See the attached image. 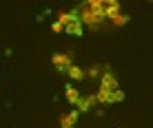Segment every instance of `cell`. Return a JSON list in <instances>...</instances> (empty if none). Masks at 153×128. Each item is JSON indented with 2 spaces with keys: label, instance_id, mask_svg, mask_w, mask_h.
<instances>
[{
  "label": "cell",
  "instance_id": "obj_1",
  "mask_svg": "<svg viewBox=\"0 0 153 128\" xmlns=\"http://www.w3.org/2000/svg\"><path fill=\"white\" fill-rule=\"evenodd\" d=\"M78 13H80L82 24H89V26H93V29H96L100 22H104V20H107V13H104V2H102V0H89V2L80 4Z\"/></svg>",
  "mask_w": 153,
  "mask_h": 128
},
{
  "label": "cell",
  "instance_id": "obj_2",
  "mask_svg": "<svg viewBox=\"0 0 153 128\" xmlns=\"http://www.w3.org/2000/svg\"><path fill=\"white\" fill-rule=\"evenodd\" d=\"M96 99H98L100 104H113V102H122V99H124V90H120V88H115V90H104V88H98Z\"/></svg>",
  "mask_w": 153,
  "mask_h": 128
},
{
  "label": "cell",
  "instance_id": "obj_3",
  "mask_svg": "<svg viewBox=\"0 0 153 128\" xmlns=\"http://www.w3.org/2000/svg\"><path fill=\"white\" fill-rule=\"evenodd\" d=\"M51 62H53V66L58 68V71H62V73H67V71H69V68L73 66L69 53H56V55L51 57Z\"/></svg>",
  "mask_w": 153,
  "mask_h": 128
},
{
  "label": "cell",
  "instance_id": "obj_4",
  "mask_svg": "<svg viewBox=\"0 0 153 128\" xmlns=\"http://www.w3.org/2000/svg\"><path fill=\"white\" fill-rule=\"evenodd\" d=\"M100 88H104V90H115L118 88V79H115V75L111 73V68H104V71L100 73Z\"/></svg>",
  "mask_w": 153,
  "mask_h": 128
},
{
  "label": "cell",
  "instance_id": "obj_5",
  "mask_svg": "<svg viewBox=\"0 0 153 128\" xmlns=\"http://www.w3.org/2000/svg\"><path fill=\"white\" fill-rule=\"evenodd\" d=\"M78 119V110H71V113H65L60 117V128H73V124H76Z\"/></svg>",
  "mask_w": 153,
  "mask_h": 128
},
{
  "label": "cell",
  "instance_id": "obj_6",
  "mask_svg": "<svg viewBox=\"0 0 153 128\" xmlns=\"http://www.w3.org/2000/svg\"><path fill=\"white\" fill-rule=\"evenodd\" d=\"M65 97L69 99V104L76 106L78 102H80V97H82V95H80V90L73 86V84H69V86H67V90H65Z\"/></svg>",
  "mask_w": 153,
  "mask_h": 128
},
{
  "label": "cell",
  "instance_id": "obj_7",
  "mask_svg": "<svg viewBox=\"0 0 153 128\" xmlns=\"http://www.w3.org/2000/svg\"><path fill=\"white\" fill-rule=\"evenodd\" d=\"M65 31H67V33H71V35H82V20L80 18L71 20V22L65 26Z\"/></svg>",
  "mask_w": 153,
  "mask_h": 128
},
{
  "label": "cell",
  "instance_id": "obj_8",
  "mask_svg": "<svg viewBox=\"0 0 153 128\" xmlns=\"http://www.w3.org/2000/svg\"><path fill=\"white\" fill-rule=\"evenodd\" d=\"M93 102H98L96 95H87V97H80V102H78L76 106H78V110H82V113H84V110L91 108V104H93Z\"/></svg>",
  "mask_w": 153,
  "mask_h": 128
},
{
  "label": "cell",
  "instance_id": "obj_9",
  "mask_svg": "<svg viewBox=\"0 0 153 128\" xmlns=\"http://www.w3.org/2000/svg\"><path fill=\"white\" fill-rule=\"evenodd\" d=\"M118 11H120V4L115 2V0H104V13H107V18L113 15V13H118Z\"/></svg>",
  "mask_w": 153,
  "mask_h": 128
},
{
  "label": "cell",
  "instance_id": "obj_10",
  "mask_svg": "<svg viewBox=\"0 0 153 128\" xmlns=\"http://www.w3.org/2000/svg\"><path fill=\"white\" fill-rule=\"evenodd\" d=\"M69 77H73V79H82L84 75H87V73H84V68H80V66H76V64H73V66L69 68Z\"/></svg>",
  "mask_w": 153,
  "mask_h": 128
},
{
  "label": "cell",
  "instance_id": "obj_11",
  "mask_svg": "<svg viewBox=\"0 0 153 128\" xmlns=\"http://www.w3.org/2000/svg\"><path fill=\"white\" fill-rule=\"evenodd\" d=\"M109 18H111V22L113 24H124L126 22V20H129V15H124V13H113V15H109Z\"/></svg>",
  "mask_w": 153,
  "mask_h": 128
},
{
  "label": "cell",
  "instance_id": "obj_12",
  "mask_svg": "<svg viewBox=\"0 0 153 128\" xmlns=\"http://www.w3.org/2000/svg\"><path fill=\"white\" fill-rule=\"evenodd\" d=\"M51 26H53V31H65V24H60V22H58V20H56V22L51 24Z\"/></svg>",
  "mask_w": 153,
  "mask_h": 128
}]
</instances>
